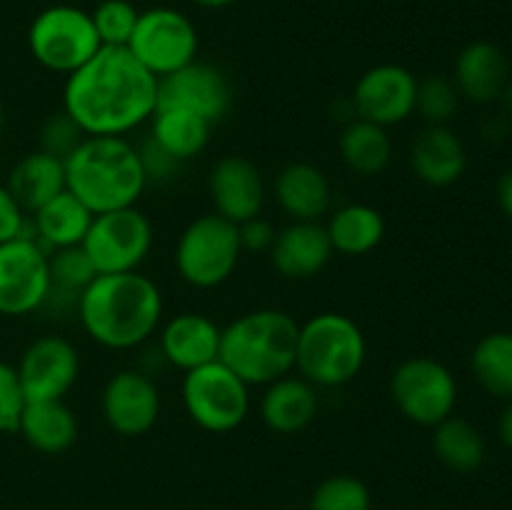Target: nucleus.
Returning <instances> with one entry per match:
<instances>
[{
	"mask_svg": "<svg viewBox=\"0 0 512 510\" xmlns=\"http://www.w3.org/2000/svg\"><path fill=\"white\" fill-rule=\"evenodd\" d=\"M158 108V78L128 48L103 45L65 78L63 110L85 135L128 138Z\"/></svg>",
	"mask_w": 512,
	"mask_h": 510,
	"instance_id": "1",
	"label": "nucleus"
},
{
	"mask_svg": "<svg viewBox=\"0 0 512 510\" xmlns=\"http://www.w3.org/2000/svg\"><path fill=\"white\" fill-rule=\"evenodd\" d=\"M160 388L150 373L125 368L110 375L100 393V413L113 433L140 438L150 433L160 418Z\"/></svg>",
	"mask_w": 512,
	"mask_h": 510,
	"instance_id": "14",
	"label": "nucleus"
},
{
	"mask_svg": "<svg viewBox=\"0 0 512 510\" xmlns=\"http://www.w3.org/2000/svg\"><path fill=\"white\" fill-rule=\"evenodd\" d=\"M180 395L188 418L215 435L238 430L250 413V385L220 360L188 370Z\"/></svg>",
	"mask_w": 512,
	"mask_h": 510,
	"instance_id": "8",
	"label": "nucleus"
},
{
	"mask_svg": "<svg viewBox=\"0 0 512 510\" xmlns=\"http://www.w3.org/2000/svg\"><path fill=\"white\" fill-rule=\"evenodd\" d=\"M93 218L95 215L65 188L30 215V228H33V238L48 253H55V250L83 245Z\"/></svg>",
	"mask_w": 512,
	"mask_h": 510,
	"instance_id": "25",
	"label": "nucleus"
},
{
	"mask_svg": "<svg viewBox=\"0 0 512 510\" xmlns=\"http://www.w3.org/2000/svg\"><path fill=\"white\" fill-rule=\"evenodd\" d=\"M368 358L363 328L345 313H318L300 323L295 370L315 388L353 383Z\"/></svg>",
	"mask_w": 512,
	"mask_h": 510,
	"instance_id": "5",
	"label": "nucleus"
},
{
	"mask_svg": "<svg viewBox=\"0 0 512 510\" xmlns=\"http://www.w3.org/2000/svg\"><path fill=\"white\" fill-rule=\"evenodd\" d=\"M300 323L278 308L238 315L220 333V363L253 385H268L295 370Z\"/></svg>",
	"mask_w": 512,
	"mask_h": 510,
	"instance_id": "4",
	"label": "nucleus"
},
{
	"mask_svg": "<svg viewBox=\"0 0 512 510\" xmlns=\"http://www.w3.org/2000/svg\"><path fill=\"white\" fill-rule=\"evenodd\" d=\"M15 238H33V228H30V215L20 208L3 183L0 185V245Z\"/></svg>",
	"mask_w": 512,
	"mask_h": 510,
	"instance_id": "38",
	"label": "nucleus"
},
{
	"mask_svg": "<svg viewBox=\"0 0 512 510\" xmlns=\"http://www.w3.org/2000/svg\"><path fill=\"white\" fill-rule=\"evenodd\" d=\"M470 370L485 393L493 398L512 400V333L495 330L475 343Z\"/></svg>",
	"mask_w": 512,
	"mask_h": 510,
	"instance_id": "32",
	"label": "nucleus"
},
{
	"mask_svg": "<svg viewBox=\"0 0 512 510\" xmlns=\"http://www.w3.org/2000/svg\"><path fill=\"white\" fill-rule=\"evenodd\" d=\"M95 273H130L145 263L153 248V223L143 210L120 208L95 215L83 245Z\"/></svg>",
	"mask_w": 512,
	"mask_h": 510,
	"instance_id": "11",
	"label": "nucleus"
},
{
	"mask_svg": "<svg viewBox=\"0 0 512 510\" xmlns=\"http://www.w3.org/2000/svg\"><path fill=\"white\" fill-rule=\"evenodd\" d=\"M460 108V93L453 78L448 75H428L418 80V98L415 113L425 120V125H448Z\"/></svg>",
	"mask_w": 512,
	"mask_h": 510,
	"instance_id": "35",
	"label": "nucleus"
},
{
	"mask_svg": "<svg viewBox=\"0 0 512 510\" xmlns=\"http://www.w3.org/2000/svg\"><path fill=\"white\" fill-rule=\"evenodd\" d=\"M270 263L288 280H310L328 268L335 255L328 230L320 220H293L275 233Z\"/></svg>",
	"mask_w": 512,
	"mask_h": 510,
	"instance_id": "18",
	"label": "nucleus"
},
{
	"mask_svg": "<svg viewBox=\"0 0 512 510\" xmlns=\"http://www.w3.org/2000/svg\"><path fill=\"white\" fill-rule=\"evenodd\" d=\"M275 203L290 220H320L333 208V185L323 168L308 160H293L273 183Z\"/></svg>",
	"mask_w": 512,
	"mask_h": 510,
	"instance_id": "22",
	"label": "nucleus"
},
{
	"mask_svg": "<svg viewBox=\"0 0 512 510\" xmlns=\"http://www.w3.org/2000/svg\"><path fill=\"white\" fill-rule=\"evenodd\" d=\"M80 325L108 350H133L148 343L163 320V293L140 270L95 275L75 308Z\"/></svg>",
	"mask_w": 512,
	"mask_h": 510,
	"instance_id": "2",
	"label": "nucleus"
},
{
	"mask_svg": "<svg viewBox=\"0 0 512 510\" xmlns=\"http://www.w3.org/2000/svg\"><path fill=\"white\" fill-rule=\"evenodd\" d=\"M100 45L88 10L55 3L40 10L28 28V50L40 68L68 78L93 58Z\"/></svg>",
	"mask_w": 512,
	"mask_h": 510,
	"instance_id": "7",
	"label": "nucleus"
},
{
	"mask_svg": "<svg viewBox=\"0 0 512 510\" xmlns=\"http://www.w3.org/2000/svg\"><path fill=\"white\" fill-rule=\"evenodd\" d=\"M318 410V388L293 373L265 385L260 398V418L265 428L278 435L303 433L318 418Z\"/></svg>",
	"mask_w": 512,
	"mask_h": 510,
	"instance_id": "23",
	"label": "nucleus"
},
{
	"mask_svg": "<svg viewBox=\"0 0 512 510\" xmlns=\"http://www.w3.org/2000/svg\"><path fill=\"white\" fill-rule=\"evenodd\" d=\"M5 188L10 190V195L18 200L25 213L33 215L40 205L65 190V163L43 150H33L10 168Z\"/></svg>",
	"mask_w": 512,
	"mask_h": 510,
	"instance_id": "26",
	"label": "nucleus"
},
{
	"mask_svg": "<svg viewBox=\"0 0 512 510\" xmlns=\"http://www.w3.org/2000/svg\"><path fill=\"white\" fill-rule=\"evenodd\" d=\"M128 50L150 75L160 80L198 60L200 35L183 10L155 5L140 10Z\"/></svg>",
	"mask_w": 512,
	"mask_h": 510,
	"instance_id": "10",
	"label": "nucleus"
},
{
	"mask_svg": "<svg viewBox=\"0 0 512 510\" xmlns=\"http://www.w3.org/2000/svg\"><path fill=\"white\" fill-rule=\"evenodd\" d=\"M90 18H93L100 45L128 48L135 25H138L140 10L135 8L133 0H95Z\"/></svg>",
	"mask_w": 512,
	"mask_h": 510,
	"instance_id": "33",
	"label": "nucleus"
},
{
	"mask_svg": "<svg viewBox=\"0 0 512 510\" xmlns=\"http://www.w3.org/2000/svg\"><path fill=\"white\" fill-rule=\"evenodd\" d=\"M498 435H500V443L505 445V448L512 453V400H508L503 408V413H500V420H498Z\"/></svg>",
	"mask_w": 512,
	"mask_h": 510,
	"instance_id": "42",
	"label": "nucleus"
},
{
	"mask_svg": "<svg viewBox=\"0 0 512 510\" xmlns=\"http://www.w3.org/2000/svg\"><path fill=\"white\" fill-rule=\"evenodd\" d=\"M18 435L43 455H60L78 440V418L65 400H28Z\"/></svg>",
	"mask_w": 512,
	"mask_h": 510,
	"instance_id": "24",
	"label": "nucleus"
},
{
	"mask_svg": "<svg viewBox=\"0 0 512 510\" xmlns=\"http://www.w3.org/2000/svg\"><path fill=\"white\" fill-rule=\"evenodd\" d=\"M15 370L25 400H65L80 378L78 348L60 335H40L20 353Z\"/></svg>",
	"mask_w": 512,
	"mask_h": 510,
	"instance_id": "15",
	"label": "nucleus"
},
{
	"mask_svg": "<svg viewBox=\"0 0 512 510\" xmlns=\"http://www.w3.org/2000/svg\"><path fill=\"white\" fill-rule=\"evenodd\" d=\"M238 225L220 218L218 213H205L190 220L175 243V270L180 280L198 290L223 285L240 263Z\"/></svg>",
	"mask_w": 512,
	"mask_h": 510,
	"instance_id": "6",
	"label": "nucleus"
},
{
	"mask_svg": "<svg viewBox=\"0 0 512 510\" xmlns=\"http://www.w3.org/2000/svg\"><path fill=\"white\" fill-rule=\"evenodd\" d=\"M370 488L355 475H330L310 495L308 510H370Z\"/></svg>",
	"mask_w": 512,
	"mask_h": 510,
	"instance_id": "34",
	"label": "nucleus"
},
{
	"mask_svg": "<svg viewBox=\"0 0 512 510\" xmlns=\"http://www.w3.org/2000/svg\"><path fill=\"white\" fill-rule=\"evenodd\" d=\"M275 233H278V230L270 225V220L255 215V218L238 225L240 248H243V253H270Z\"/></svg>",
	"mask_w": 512,
	"mask_h": 510,
	"instance_id": "40",
	"label": "nucleus"
},
{
	"mask_svg": "<svg viewBox=\"0 0 512 510\" xmlns=\"http://www.w3.org/2000/svg\"><path fill=\"white\" fill-rule=\"evenodd\" d=\"M138 155H140V163H143L148 185L150 183H168V180L175 178V173H178L180 165H183V163H178L173 155L165 153V150L160 148L153 138H150V135L138 145Z\"/></svg>",
	"mask_w": 512,
	"mask_h": 510,
	"instance_id": "39",
	"label": "nucleus"
},
{
	"mask_svg": "<svg viewBox=\"0 0 512 510\" xmlns=\"http://www.w3.org/2000/svg\"><path fill=\"white\" fill-rule=\"evenodd\" d=\"M330 218L325 223L330 245L335 253L360 258L368 255L383 243L385 238V218L378 208L368 203H348L330 210Z\"/></svg>",
	"mask_w": 512,
	"mask_h": 510,
	"instance_id": "27",
	"label": "nucleus"
},
{
	"mask_svg": "<svg viewBox=\"0 0 512 510\" xmlns=\"http://www.w3.org/2000/svg\"><path fill=\"white\" fill-rule=\"evenodd\" d=\"M50 290V253L35 238L0 245V315L23 318L43 310Z\"/></svg>",
	"mask_w": 512,
	"mask_h": 510,
	"instance_id": "12",
	"label": "nucleus"
},
{
	"mask_svg": "<svg viewBox=\"0 0 512 510\" xmlns=\"http://www.w3.org/2000/svg\"><path fill=\"white\" fill-rule=\"evenodd\" d=\"M410 168L420 183L448 188L468 170V150L450 125H425L410 145Z\"/></svg>",
	"mask_w": 512,
	"mask_h": 510,
	"instance_id": "21",
	"label": "nucleus"
},
{
	"mask_svg": "<svg viewBox=\"0 0 512 510\" xmlns=\"http://www.w3.org/2000/svg\"><path fill=\"white\" fill-rule=\"evenodd\" d=\"M85 138H88V135L78 128V123H75V120L70 118L65 110H60V113L48 115V118L43 120V125H40V148L38 150H43V153L53 155V158L63 160L65 163V160H68V155L73 153V150L78 148Z\"/></svg>",
	"mask_w": 512,
	"mask_h": 510,
	"instance_id": "36",
	"label": "nucleus"
},
{
	"mask_svg": "<svg viewBox=\"0 0 512 510\" xmlns=\"http://www.w3.org/2000/svg\"><path fill=\"white\" fill-rule=\"evenodd\" d=\"M220 328L203 313H178L160 328L158 353L173 368L188 370L208 365L220 355Z\"/></svg>",
	"mask_w": 512,
	"mask_h": 510,
	"instance_id": "19",
	"label": "nucleus"
},
{
	"mask_svg": "<svg viewBox=\"0 0 512 510\" xmlns=\"http://www.w3.org/2000/svg\"><path fill=\"white\" fill-rule=\"evenodd\" d=\"M208 193L220 218L240 225L263 213L265 180L258 165L245 155H223L210 168Z\"/></svg>",
	"mask_w": 512,
	"mask_h": 510,
	"instance_id": "17",
	"label": "nucleus"
},
{
	"mask_svg": "<svg viewBox=\"0 0 512 510\" xmlns=\"http://www.w3.org/2000/svg\"><path fill=\"white\" fill-rule=\"evenodd\" d=\"M510 78L508 55L490 40H475V43L465 45L455 58V88H458L460 98L475 105H490L503 98Z\"/></svg>",
	"mask_w": 512,
	"mask_h": 510,
	"instance_id": "20",
	"label": "nucleus"
},
{
	"mask_svg": "<svg viewBox=\"0 0 512 510\" xmlns=\"http://www.w3.org/2000/svg\"><path fill=\"white\" fill-rule=\"evenodd\" d=\"M340 160L345 168L363 178L380 175L393 160V138L383 125L368 123L363 118H353L338 138Z\"/></svg>",
	"mask_w": 512,
	"mask_h": 510,
	"instance_id": "29",
	"label": "nucleus"
},
{
	"mask_svg": "<svg viewBox=\"0 0 512 510\" xmlns=\"http://www.w3.org/2000/svg\"><path fill=\"white\" fill-rule=\"evenodd\" d=\"M95 268L80 245L50 253V290L43 310L70 313L78 308L83 290L95 280Z\"/></svg>",
	"mask_w": 512,
	"mask_h": 510,
	"instance_id": "30",
	"label": "nucleus"
},
{
	"mask_svg": "<svg viewBox=\"0 0 512 510\" xmlns=\"http://www.w3.org/2000/svg\"><path fill=\"white\" fill-rule=\"evenodd\" d=\"M390 398L410 423L435 428L455 413L458 380L450 368L428 355H415L390 373Z\"/></svg>",
	"mask_w": 512,
	"mask_h": 510,
	"instance_id": "9",
	"label": "nucleus"
},
{
	"mask_svg": "<svg viewBox=\"0 0 512 510\" xmlns=\"http://www.w3.org/2000/svg\"><path fill=\"white\" fill-rule=\"evenodd\" d=\"M25 403L28 400H25L23 388H20L18 370H15V365L0 360V435L18 433Z\"/></svg>",
	"mask_w": 512,
	"mask_h": 510,
	"instance_id": "37",
	"label": "nucleus"
},
{
	"mask_svg": "<svg viewBox=\"0 0 512 510\" xmlns=\"http://www.w3.org/2000/svg\"><path fill=\"white\" fill-rule=\"evenodd\" d=\"M158 105L190 110L215 125L233 108V83L218 65L193 60L158 80Z\"/></svg>",
	"mask_w": 512,
	"mask_h": 510,
	"instance_id": "16",
	"label": "nucleus"
},
{
	"mask_svg": "<svg viewBox=\"0 0 512 510\" xmlns=\"http://www.w3.org/2000/svg\"><path fill=\"white\" fill-rule=\"evenodd\" d=\"M193 5H198V8H205V10H223L228 8V5H233L235 0H190Z\"/></svg>",
	"mask_w": 512,
	"mask_h": 510,
	"instance_id": "43",
	"label": "nucleus"
},
{
	"mask_svg": "<svg viewBox=\"0 0 512 510\" xmlns=\"http://www.w3.org/2000/svg\"><path fill=\"white\" fill-rule=\"evenodd\" d=\"M435 458L455 473H473L485 463V438L470 420L450 415L433 428Z\"/></svg>",
	"mask_w": 512,
	"mask_h": 510,
	"instance_id": "31",
	"label": "nucleus"
},
{
	"mask_svg": "<svg viewBox=\"0 0 512 510\" xmlns=\"http://www.w3.org/2000/svg\"><path fill=\"white\" fill-rule=\"evenodd\" d=\"M65 188L93 215L133 208L148 188L138 145L118 135H88L65 160Z\"/></svg>",
	"mask_w": 512,
	"mask_h": 510,
	"instance_id": "3",
	"label": "nucleus"
},
{
	"mask_svg": "<svg viewBox=\"0 0 512 510\" xmlns=\"http://www.w3.org/2000/svg\"><path fill=\"white\" fill-rule=\"evenodd\" d=\"M213 123L183 108L158 105L150 118V138L178 163L198 158L210 143Z\"/></svg>",
	"mask_w": 512,
	"mask_h": 510,
	"instance_id": "28",
	"label": "nucleus"
},
{
	"mask_svg": "<svg viewBox=\"0 0 512 510\" xmlns=\"http://www.w3.org/2000/svg\"><path fill=\"white\" fill-rule=\"evenodd\" d=\"M3 130H5V108L3 103H0V135H3Z\"/></svg>",
	"mask_w": 512,
	"mask_h": 510,
	"instance_id": "45",
	"label": "nucleus"
},
{
	"mask_svg": "<svg viewBox=\"0 0 512 510\" xmlns=\"http://www.w3.org/2000/svg\"><path fill=\"white\" fill-rule=\"evenodd\" d=\"M283 510H293V508H283Z\"/></svg>",
	"mask_w": 512,
	"mask_h": 510,
	"instance_id": "46",
	"label": "nucleus"
},
{
	"mask_svg": "<svg viewBox=\"0 0 512 510\" xmlns=\"http://www.w3.org/2000/svg\"><path fill=\"white\" fill-rule=\"evenodd\" d=\"M415 98H418V78L413 70L398 63H380L360 75L350 105L355 118L393 128L413 118Z\"/></svg>",
	"mask_w": 512,
	"mask_h": 510,
	"instance_id": "13",
	"label": "nucleus"
},
{
	"mask_svg": "<svg viewBox=\"0 0 512 510\" xmlns=\"http://www.w3.org/2000/svg\"><path fill=\"white\" fill-rule=\"evenodd\" d=\"M505 103V113H508V118L512 120V78H510V83H508V88H505V93H503V98H500Z\"/></svg>",
	"mask_w": 512,
	"mask_h": 510,
	"instance_id": "44",
	"label": "nucleus"
},
{
	"mask_svg": "<svg viewBox=\"0 0 512 510\" xmlns=\"http://www.w3.org/2000/svg\"><path fill=\"white\" fill-rule=\"evenodd\" d=\"M498 203L503 213L512 220V168L498 180Z\"/></svg>",
	"mask_w": 512,
	"mask_h": 510,
	"instance_id": "41",
	"label": "nucleus"
}]
</instances>
